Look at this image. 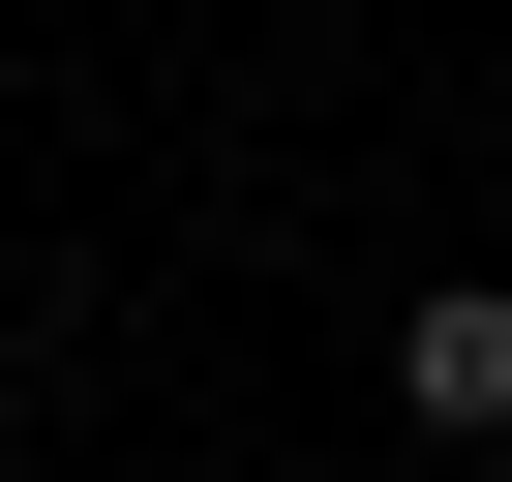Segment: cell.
I'll return each mask as SVG.
<instances>
[{
  "label": "cell",
  "mask_w": 512,
  "mask_h": 482,
  "mask_svg": "<svg viewBox=\"0 0 512 482\" xmlns=\"http://www.w3.org/2000/svg\"><path fill=\"white\" fill-rule=\"evenodd\" d=\"M392 392H422V452H512V272H422L392 302Z\"/></svg>",
  "instance_id": "1"
}]
</instances>
